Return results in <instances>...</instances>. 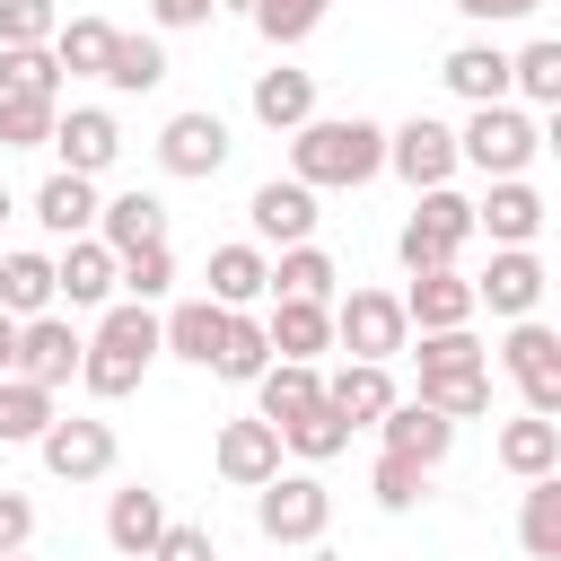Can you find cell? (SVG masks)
I'll return each mask as SVG.
<instances>
[{
	"instance_id": "6da1fadb",
	"label": "cell",
	"mask_w": 561,
	"mask_h": 561,
	"mask_svg": "<svg viewBox=\"0 0 561 561\" xmlns=\"http://www.w3.org/2000/svg\"><path fill=\"white\" fill-rule=\"evenodd\" d=\"M377 167H386V131H377L368 114H316V123L289 131V175H298L307 193H324V184H368Z\"/></svg>"
},
{
	"instance_id": "7a4b0ae2",
	"label": "cell",
	"mask_w": 561,
	"mask_h": 561,
	"mask_svg": "<svg viewBox=\"0 0 561 561\" xmlns=\"http://www.w3.org/2000/svg\"><path fill=\"white\" fill-rule=\"evenodd\" d=\"M149 359H158V316L123 298V307H105V324H96V342L79 351V386L114 403V394H131V386L149 377Z\"/></svg>"
},
{
	"instance_id": "3957f363",
	"label": "cell",
	"mask_w": 561,
	"mask_h": 561,
	"mask_svg": "<svg viewBox=\"0 0 561 561\" xmlns=\"http://www.w3.org/2000/svg\"><path fill=\"white\" fill-rule=\"evenodd\" d=\"M535 149H543V131H535L517 105H473V123L456 131V167H482L491 184H500V175H526Z\"/></svg>"
},
{
	"instance_id": "277c9868",
	"label": "cell",
	"mask_w": 561,
	"mask_h": 561,
	"mask_svg": "<svg viewBox=\"0 0 561 561\" xmlns=\"http://www.w3.org/2000/svg\"><path fill=\"white\" fill-rule=\"evenodd\" d=\"M465 237H473V202L438 184V193H421V210L403 219V237H394V254H403V272H447Z\"/></svg>"
},
{
	"instance_id": "5b68a950",
	"label": "cell",
	"mask_w": 561,
	"mask_h": 561,
	"mask_svg": "<svg viewBox=\"0 0 561 561\" xmlns=\"http://www.w3.org/2000/svg\"><path fill=\"white\" fill-rule=\"evenodd\" d=\"M333 342L351 351V359H394V351H412V324H403V298L394 289H351L342 307H333Z\"/></svg>"
},
{
	"instance_id": "8992f818",
	"label": "cell",
	"mask_w": 561,
	"mask_h": 561,
	"mask_svg": "<svg viewBox=\"0 0 561 561\" xmlns=\"http://www.w3.org/2000/svg\"><path fill=\"white\" fill-rule=\"evenodd\" d=\"M500 368L517 377V394H526V412H535V421H552V412H561V333H552V324L517 316V324H508V342H500Z\"/></svg>"
},
{
	"instance_id": "52a82bcc",
	"label": "cell",
	"mask_w": 561,
	"mask_h": 561,
	"mask_svg": "<svg viewBox=\"0 0 561 561\" xmlns=\"http://www.w3.org/2000/svg\"><path fill=\"white\" fill-rule=\"evenodd\" d=\"M324 517H333V491H324L316 473H272V482L254 491V526H263L272 543H316Z\"/></svg>"
},
{
	"instance_id": "ba28073f",
	"label": "cell",
	"mask_w": 561,
	"mask_h": 561,
	"mask_svg": "<svg viewBox=\"0 0 561 561\" xmlns=\"http://www.w3.org/2000/svg\"><path fill=\"white\" fill-rule=\"evenodd\" d=\"M386 167H394L412 193H438V184L456 175V131L430 123V114H412L403 131H386Z\"/></svg>"
},
{
	"instance_id": "9c48e42d",
	"label": "cell",
	"mask_w": 561,
	"mask_h": 561,
	"mask_svg": "<svg viewBox=\"0 0 561 561\" xmlns=\"http://www.w3.org/2000/svg\"><path fill=\"white\" fill-rule=\"evenodd\" d=\"M79 351H88V342H79L70 316H35V324H18V368H9V377H26V386L53 394V386L79 377Z\"/></svg>"
},
{
	"instance_id": "30bf717a",
	"label": "cell",
	"mask_w": 561,
	"mask_h": 561,
	"mask_svg": "<svg viewBox=\"0 0 561 561\" xmlns=\"http://www.w3.org/2000/svg\"><path fill=\"white\" fill-rule=\"evenodd\" d=\"M53 149H61V175H88L96 184L123 158V131H114L105 105H70V114H53Z\"/></svg>"
},
{
	"instance_id": "8fae6325",
	"label": "cell",
	"mask_w": 561,
	"mask_h": 561,
	"mask_svg": "<svg viewBox=\"0 0 561 561\" xmlns=\"http://www.w3.org/2000/svg\"><path fill=\"white\" fill-rule=\"evenodd\" d=\"M44 473H61V482H96V473H114V421H53L44 438Z\"/></svg>"
},
{
	"instance_id": "7c38bea8",
	"label": "cell",
	"mask_w": 561,
	"mask_h": 561,
	"mask_svg": "<svg viewBox=\"0 0 561 561\" xmlns=\"http://www.w3.org/2000/svg\"><path fill=\"white\" fill-rule=\"evenodd\" d=\"M158 167L167 175H219L228 167V123L219 114H167V131H158Z\"/></svg>"
},
{
	"instance_id": "4fadbf2b",
	"label": "cell",
	"mask_w": 561,
	"mask_h": 561,
	"mask_svg": "<svg viewBox=\"0 0 561 561\" xmlns=\"http://www.w3.org/2000/svg\"><path fill=\"white\" fill-rule=\"evenodd\" d=\"M210 465H219V482H237V491H263V482L280 473V430H272V421H219V447H210Z\"/></svg>"
},
{
	"instance_id": "5bb4252c",
	"label": "cell",
	"mask_w": 561,
	"mask_h": 561,
	"mask_svg": "<svg viewBox=\"0 0 561 561\" xmlns=\"http://www.w3.org/2000/svg\"><path fill=\"white\" fill-rule=\"evenodd\" d=\"M535 298H543V263H535V245H500L491 254V272L473 280V307H491V316H535Z\"/></svg>"
},
{
	"instance_id": "9a60e30c",
	"label": "cell",
	"mask_w": 561,
	"mask_h": 561,
	"mask_svg": "<svg viewBox=\"0 0 561 561\" xmlns=\"http://www.w3.org/2000/svg\"><path fill=\"white\" fill-rule=\"evenodd\" d=\"M96 245L123 263V254H140V245H167V202L158 193H114V202H96Z\"/></svg>"
},
{
	"instance_id": "2e32d148",
	"label": "cell",
	"mask_w": 561,
	"mask_h": 561,
	"mask_svg": "<svg viewBox=\"0 0 561 561\" xmlns=\"http://www.w3.org/2000/svg\"><path fill=\"white\" fill-rule=\"evenodd\" d=\"M403 324H421V333H456V324H473V280L447 263V272H412V289H403Z\"/></svg>"
},
{
	"instance_id": "e0dca14e",
	"label": "cell",
	"mask_w": 561,
	"mask_h": 561,
	"mask_svg": "<svg viewBox=\"0 0 561 561\" xmlns=\"http://www.w3.org/2000/svg\"><path fill=\"white\" fill-rule=\"evenodd\" d=\"M245 219H254V237H272V245H307L316 237V193L289 175H272V184H254V202H245Z\"/></svg>"
},
{
	"instance_id": "ac0fdd59",
	"label": "cell",
	"mask_w": 561,
	"mask_h": 561,
	"mask_svg": "<svg viewBox=\"0 0 561 561\" xmlns=\"http://www.w3.org/2000/svg\"><path fill=\"white\" fill-rule=\"evenodd\" d=\"M473 228H491V245H535V228H543V193H535L526 175H500V184L473 202Z\"/></svg>"
},
{
	"instance_id": "d6986e66",
	"label": "cell",
	"mask_w": 561,
	"mask_h": 561,
	"mask_svg": "<svg viewBox=\"0 0 561 561\" xmlns=\"http://www.w3.org/2000/svg\"><path fill=\"white\" fill-rule=\"evenodd\" d=\"M254 298H272V254L263 245H210V307L245 316Z\"/></svg>"
},
{
	"instance_id": "ffe728a7",
	"label": "cell",
	"mask_w": 561,
	"mask_h": 561,
	"mask_svg": "<svg viewBox=\"0 0 561 561\" xmlns=\"http://www.w3.org/2000/svg\"><path fill=\"white\" fill-rule=\"evenodd\" d=\"M263 342H272V359H307V368H316V351L333 342V307H316V298H272Z\"/></svg>"
},
{
	"instance_id": "44dd1931",
	"label": "cell",
	"mask_w": 561,
	"mask_h": 561,
	"mask_svg": "<svg viewBox=\"0 0 561 561\" xmlns=\"http://www.w3.org/2000/svg\"><path fill=\"white\" fill-rule=\"evenodd\" d=\"M324 403V377L307 368V359H272L263 377H254V421H272V430H289L298 412H316Z\"/></svg>"
},
{
	"instance_id": "7402d4cb",
	"label": "cell",
	"mask_w": 561,
	"mask_h": 561,
	"mask_svg": "<svg viewBox=\"0 0 561 561\" xmlns=\"http://www.w3.org/2000/svg\"><path fill=\"white\" fill-rule=\"evenodd\" d=\"M167 535V500L149 491V482H131V491H114L105 500V543L123 552V561H149V543Z\"/></svg>"
},
{
	"instance_id": "603a6c76",
	"label": "cell",
	"mask_w": 561,
	"mask_h": 561,
	"mask_svg": "<svg viewBox=\"0 0 561 561\" xmlns=\"http://www.w3.org/2000/svg\"><path fill=\"white\" fill-rule=\"evenodd\" d=\"M377 430H386V456H412V465H438V456L456 447V421H438L430 403H403V394L386 403Z\"/></svg>"
},
{
	"instance_id": "cb8c5ba5",
	"label": "cell",
	"mask_w": 561,
	"mask_h": 561,
	"mask_svg": "<svg viewBox=\"0 0 561 561\" xmlns=\"http://www.w3.org/2000/svg\"><path fill=\"white\" fill-rule=\"evenodd\" d=\"M438 79L465 96V105H508V53L500 44H456L438 61Z\"/></svg>"
},
{
	"instance_id": "d4e9b609",
	"label": "cell",
	"mask_w": 561,
	"mask_h": 561,
	"mask_svg": "<svg viewBox=\"0 0 561 561\" xmlns=\"http://www.w3.org/2000/svg\"><path fill=\"white\" fill-rule=\"evenodd\" d=\"M254 123L263 131L316 123V70H254Z\"/></svg>"
},
{
	"instance_id": "484cf974",
	"label": "cell",
	"mask_w": 561,
	"mask_h": 561,
	"mask_svg": "<svg viewBox=\"0 0 561 561\" xmlns=\"http://www.w3.org/2000/svg\"><path fill=\"white\" fill-rule=\"evenodd\" d=\"M53 298H70V307H105V298H114V254H105L96 237H70V254L53 263Z\"/></svg>"
},
{
	"instance_id": "4316f807",
	"label": "cell",
	"mask_w": 561,
	"mask_h": 561,
	"mask_svg": "<svg viewBox=\"0 0 561 561\" xmlns=\"http://www.w3.org/2000/svg\"><path fill=\"white\" fill-rule=\"evenodd\" d=\"M324 403H333L351 430H368V421H386V403H394V377H386L377 359H351L342 377H324Z\"/></svg>"
},
{
	"instance_id": "83f0119b",
	"label": "cell",
	"mask_w": 561,
	"mask_h": 561,
	"mask_svg": "<svg viewBox=\"0 0 561 561\" xmlns=\"http://www.w3.org/2000/svg\"><path fill=\"white\" fill-rule=\"evenodd\" d=\"M35 219L53 228V237H96V184L88 175H44V193H35Z\"/></svg>"
},
{
	"instance_id": "f1b7e54d",
	"label": "cell",
	"mask_w": 561,
	"mask_h": 561,
	"mask_svg": "<svg viewBox=\"0 0 561 561\" xmlns=\"http://www.w3.org/2000/svg\"><path fill=\"white\" fill-rule=\"evenodd\" d=\"M500 465H508L517 482H535V473H561V421H535V412H517V421L500 430Z\"/></svg>"
},
{
	"instance_id": "f546056e",
	"label": "cell",
	"mask_w": 561,
	"mask_h": 561,
	"mask_svg": "<svg viewBox=\"0 0 561 561\" xmlns=\"http://www.w3.org/2000/svg\"><path fill=\"white\" fill-rule=\"evenodd\" d=\"M114 35H123V26H105V18H61V26H53V70H70V79H105Z\"/></svg>"
},
{
	"instance_id": "4dcf8cb0",
	"label": "cell",
	"mask_w": 561,
	"mask_h": 561,
	"mask_svg": "<svg viewBox=\"0 0 561 561\" xmlns=\"http://www.w3.org/2000/svg\"><path fill=\"white\" fill-rule=\"evenodd\" d=\"M333 254L307 237V245H280V263H272V298H316V307H333Z\"/></svg>"
},
{
	"instance_id": "1f68e13d",
	"label": "cell",
	"mask_w": 561,
	"mask_h": 561,
	"mask_svg": "<svg viewBox=\"0 0 561 561\" xmlns=\"http://www.w3.org/2000/svg\"><path fill=\"white\" fill-rule=\"evenodd\" d=\"M219 324H228V307H210V298H184V307L158 324V351H175V359L210 368V351H219Z\"/></svg>"
},
{
	"instance_id": "d6a6232c",
	"label": "cell",
	"mask_w": 561,
	"mask_h": 561,
	"mask_svg": "<svg viewBox=\"0 0 561 561\" xmlns=\"http://www.w3.org/2000/svg\"><path fill=\"white\" fill-rule=\"evenodd\" d=\"M44 307H53V263L44 254H0V316L35 324Z\"/></svg>"
},
{
	"instance_id": "836d02e7",
	"label": "cell",
	"mask_w": 561,
	"mask_h": 561,
	"mask_svg": "<svg viewBox=\"0 0 561 561\" xmlns=\"http://www.w3.org/2000/svg\"><path fill=\"white\" fill-rule=\"evenodd\" d=\"M210 368H219V377H237V386H254V377L272 368L263 316H228V324H219V351H210Z\"/></svg>"
},
{
	"instance_id": "e575fe53",
	"label": "cell",
	"mask_w": 561,
	"mask_h": 561,
	"mask_svg": "<svg viewBox=\"0 0 561 561\" xmlns=\"http://www.w3.org/2000/svg\"><path fill=\"white\" fill-rule=\"evenodd\" d=\"M517 535H526V552H535V561H561V473H535V482H526Z\"/></svg>"
},
{
	"instance_id": "d590c367",
	"label": "cell",
	"mask_w": 561,
	"mask_h": 561,
	"mask_svg": "<svg viewBox=\"0 0 561 561\" xmlns=\"http://www.w3.org/2000/svg\"><path fill=\"white\" fill-rule=\"evenodd\" d=\"M61 412H53V394L44 386H26V377H0V447H26V438H44Z\"/></svg>"
},
{
	"instance_id": "8d00e7d4",
	"label": "cell",
	"mask_w": 561,
	"mask_h": 561,
	"mask_svg": "<svg viewBox=\"0 0 561 561\" xmlns=\"http://www.w3.org/2000/svg\"><path fill=\"white\" fill-rule=\"evenodd\" d=\"M167 79V53H158V35H114V53H105V88H123V96H149Z\"/></svg>"
},
{
	"instance_id": "74e56055",
	"label": "cell",
	"mask_w": 561,
	"mask_h": 561,
	"mask_svg": "<svg viewBox=\"0 0 561 561\" xmlns=\"http://www.w3.org/2000/svg\"><path fill=\"white\" fill-rule=\"evenodd\" d=\"M412 403H430L438 421H473V412H491V368H456V377H421V394Z\"/></svg>"
},
{
	"instance_id": "f35d334b",
	"label": "cell",
	"mask_w": 561,
	"mask_h": 561,
	"mask_svg": "<svg viewBox=\"0 0 561 561\" xmlns=\"http://www.w3.org/2000/svg\"><path fill=\"white\" fill-rule=\"evenodd\" d=\"M0 96H61V70H53V44H0Z\"/></svg>"
},
{
	"instance_id": "ab89813d",
	"label": "cell",
	"mask_w": 561,
	"mask_h": 561,
	"mask_svg": "<svg viewBox=\"0 0 561 561\" xmlns=\"http://www.w3.org/2000/svg\"><path fill=\"white\" fill-rule=\"evenodd\" d=\"M508 88H517L526 105H561V44L535 35L526 53H508Z\"/></svg>"
},
{
	"instance_id": "60d3db41",
	"label": "cell",
	"mask_w": 561,
	"mask_h": 561,
	"mask_svg": "<svg viewBox=\"0 0 561 561\" xmlns=\"http://www.w3.org/2000/svg\"><path fill=\"white\" fill-rule=\"evenodd\" d=\"M280 447H289V456H307V465H324V456H342V447H351V421H342L333 403H316V412H298V421L280 430Z\"/></svg>"
},
{
	"instance_id": "b9f144b4",
	"label": "cell",
	"mask_w": 561,
	"mask_h": 561,
	"mask_svg": "<svg viewBox=\"0 0 561 561\" xmlns=\"http://www.w3.org/2000/svg\"><path fill=\"white\" fill-rule=\"evenodd\" d=\"M114 289H131V307L167 298V289H175V254H167V245H140V254H123V263H114Z\"/></svg>"
},
{
	"instance_id": "7bdbcfd3",
	"label": "cell",
	"mask_w": 561,
	"mask_h": 561,
	"mask_svg": "<svg viewBox=\"0 0 561 561\" xmlns=\"http://www.w3.org/2000/svg\"><path fill=\"white\" fill-rule=\"evenodd\" d=\"M324 9L333 0H254V26H263V44H307L324 26Z\"/></svg>"
},
{
	"instance_id": "ee69618b",
	"label": "cell",
	"mask_w": 561,
	"mask_h": 561,
	"mask_svg": "<svg viewBox=\"0 0 561 561\" xmlns=\"http://www.w3.org/2000/svg\"><path fill=\"white\" fill-rule=\"evenodd\" d=\"M421 377H456V368H491L482 359V342H473V324H456V333H421Z\"/></svg>"
},
{
	"instance_id": "f6af8a7d",
	"label": "cell",
	"mask_w": 561,
	"mask_h": 561,
	"mask_svg": "<svg viewBox=\"0 0 561 561\" xmlns=\"http://www.w3.org/2000/svg\"><path fill=\"white\" fill-rule=\"evenodd\" d=\"M53 114L61 105H44V96H0V149H44L53 140Z\"/></svg>"
},
{
	"instance_id": "bcb514c9",
	"label": "cell",
	"mask_w": 561,
	"mask_h": 561,
	"mask_svg": "<svg viewBox=\"0 0 561 561\" xmlns=\"http://www.w3.org/2000/svg\"><path fill=\"white\" fill-rule=\"evenodd\" d=\"M421 482H430V465H412V456H377V473H368V500L403 517V508L421 500Z\"/></svg>"
},
{
	"instance_id": "7dc6e473",
	"label": "cell",
	"mask_w": 561,
	"mask_h": 561,
	"mask_svg": "<svg viewBox=\"0 0 561 561\" xmlns=\"http://www.w3.org/2000/svg\"><path fill=\"white\" fill-rule=\"evenodd\" d=\"M61 9L53 0H0V44H53Z\"/></svg>"
},
{
	"instance_id": "c3c4849f",
	"label": "cell",
	"mask_w": 561,
	"mask_h": 561,
	"mask_svg": "<svg viewBox=\"0 0 561 561\" xmlns=\"http://www.w3.org/2000/svg\"><path fill=\"white\" fill-rule=\"evenodd\" d=\"M149 561H219V543H210V526H175L167 517V535L149 543Z\"/></svg>"
},
{
	"instance_id": "681fc988",
	"label": "cell",
	"mask_w": 561,
	"mask_h": 561,
	"mask_svg": "<svg viewBox=\"0 0 561 561\" xmlns=\"http://www.w3.org/2000/svg\"><path fill=\"white\" fill-rule=\"evenodd\" d=\"M26 535H35V500L0 491V552H26Z\"/></svg>"
},
{
	"instance_id": "f907efd6",
	"label": "cell",
	"mask_w": 561,
	"mask_h": 561,
	"mask_svg": "<svg viewBox=\"0 0 561 561\" xmlns=\"http://www.w3.org/2000/svg\"><path fill=\"white\" fill-rule=\"evenodd\" d=\"M456 9H465L473 26H517V18H535L543 0H456Z\"/></svg>"
},
{
	"instance_id": "816d5d0a",
	"label": "cell",
	"mask_w": 561,
	"mask_h": 561,
	"mask_svg": "<svg viewBox=\"0 0 561 561\" xmlns=\"http://www.w3.org/2000/svg\"><path fill=\"white\" fill-rule=\"evenodd\" d=\"M158 26H210V0H149Z\"/></svg>"
},
{
	"instance_id": "f5cc1de1",
	"label": "cell",
	"mask_w": 561,
	"mask_h": 561,
	"mask_svg": "<svg viewBox=\"0 0 561 561\" xmlns=\"http://www.w3.org/2000/svg\"><path fill=\"white\" fill-rule=\"evenodd\" d=\"M18 368V316H0V377Z\"/></svg>"
},
{
	"instance_id": "db71d44e",
	"label": "cell",
	"mask_w": 561,
	"mask_h": 561,
	"mask_svg": "<svg viewBox=\"0 0 561 561\" xmlns=\"http://www.w3.org/2000/svg\"><path fill=\"white\" fill-rule=\"evenodd\" d=\"M210 9H245V18H254V0H210Z\"/></svg>"
},
{
	"instance_id": "11a10c76",
	"label": "cell",
	"mask_w": 561,
	"mask_h": 561,
	"mask_svg": "<svg viewBox=\"0 0 561 561\" xmlns=\"http://www.w3.org/2000/svg\"><path fill=\"white\" fill-rule=\"evenodd\" d=\"M0 219H9V193H0Z\"/></svg>"
},
{
	"instance_id": "9f6ffc18",
	"label": "cell",
	"mask_w": 561,
	"mask_h": 561,
	"mask_svg": "<svg viewBox=\"0 0 561 561\" xmlns=\"http://www.w3.org/2000/svg\"><path fill=\"white\" fill-rule=\"evenodd\" d=\"M0 561H26V552H0Z\"/></svg>"
}]
</instances>
